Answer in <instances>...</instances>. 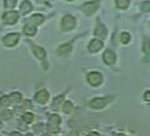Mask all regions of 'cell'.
Here are the masks:
<instances>
[{
    "mask_svg": "<svg viewBox=\"0 0 150 136\" xmlns=\"http://www.w3.org/2000/svg\"><path fill=\"white\" fill-rule=\"evenodd\" d=\"M74 27H76V18L72 15H65L61 20V29L67 32V31H72Z\"/></svg>",
    "mask_w": 150,
    "mask_h": 136,
    "instance_id": "6da1fadb",
    "label": "cell"
},
{
    "mask_svg": "<svg viewBox=\"0 0 150 136\" xmlns=\"http://www.w3.org/2000/svg\"><path fill=\"white\" fill-rule=\"evenodd\" d=\"M99 7V0H94V1H88L84 3L83 5L81 6V10L83 11L87 16H92V15L98 10Z\"/></svg>",
    "mask_w": 150,
    "mask_h": 136,
    "instance_id": "7a4b0ae2",
    "label": "cell"
},
{
    "mask_svg": "<svg viewBox=\"0 0 150 136\" xmlns=\"http://www.w3.org/2000/svg\"><path fill=\"white\" fill-rule=\"evenodd\" d=\"M18 17H20V12L18 11L10 10V11H6L3 15V21H4V23H6V25H15L18 21Z\"/></svg>",
    "mask_w": 150,
    "mask_h": 136,
    "instance_id": "3957f363",
    "label": "cell"
},
{
    "mask_svg": "<svg viewBox=\"0 0 150 136\" xmlns=\"http://www.w3.org/2000/svg\"><path fill=\"white\" fill-rule=\"evenodd\" d=\"M110 101H111V96H108V97H96V99H93L91 101V107L94 108V109H101Z\"/></svg>",
    "mask_w": 150,
    "mask_h": 136,
    "instance_id": "277c9868",
    "label": "cell"
},
{
    "mask_svg": "<svg viewBox=\"0 0 150 136\" xmlns=\"http://www.w3.org/2000/svg\"><path fill=\"white\" fill-rule=\"evenodd\" d=\"M20 34L18 33H10V34H6L4 38H3V43L5 46H9V48H12L15 46L18 41H20Z\"/></svg>",
    "mask_w": 150,
    "mask_h": 136,
    "instance_id": "5b68a950",
    "label": "cell"
},
{
    "mask_svg": "<svg viewBox=\"0 0 150 136\" xmlns=\"http://www.w3.org/2000/svg\"><path fill=\"white\" fill-rule=\"evenodd\" d=\"M87 80L92 86H98L103 83V75L99 72H91L87 75Z\"/></svg>",
    "mask_w": 150,
    "mask_h": 136,
    "instance_id": "8992f818",
    "label": "cell"
},
{
    "mask_svg": "<svg viewBox=\"0 0 150 136\" xmlns=\"http://www.w3.org/2000/svg\"><path fill=\"white\" fill-rule=\"evenodd\" d=\"M94 34L100 40L105 39V38L108 36V28L105 27L104 23H103L101 21H99V20H98V22H96V28H95V31H94Z\"/></svg>",
    "mask_w": 150,
    "mask_h": 136,
    "instance_id": "52a82bcc",
    "label": "cell"
},
{
    "mask_svg": "<svg viewBox=\"0 0 150 136\" xmlns=\"http://www.w3.org/2000/svg\"><path fill=\"white\" fill-rule=\"evenodd\" d=\"M103 61L105 64H108V66H112L115 62H116V54L114 51H112L111 49H108V50H105L104 52V55H103Z\"/></svg>",
    "mask_w": 150,
    "mask_h": 136,
    "instance_id": "ba28073f",
    "label": "cell"
},
{
    "mask_svg": "<svg viewBox=\"0 0 150 136\" xmlns=\"http://www.w3.org/2000/svg\"><path fill=\"white\" fill-rule=\"evenodd\" d=\"M34 100L38 103H40V104L47 103L49 101V93H48V90L43 89V90H40V91H38L35 94V96H34Z\"/></svg>",
    "mask_w": 150,
    "mask_h": 136,
    "instance_id": "9c48e42d",
    "label": "cell"
},
{
    "mask_svg": "<svg viewBox=\"0 0 150 136\" xmlns=\"http://www.w3.org/2000/svg\"><path fill=\"white\" fill-rule=\"evenodd\" d=\"M103 48H104V43L100 39H93L91 43H89V45H88L89 52H93V54H94V52L100 51Z\"/></svg>",
    "mask_w": 150,
    "mask_h": 136,
    "instance_id": "30bf717a",
    "label": "cell"
},
{
    "mask_svg": "<svg viewBox=\"0 0 150 136\" xmlns=\"http://www.w3.org/2000/svg\"><path fill=\"white\" fill-rule=\"evenodd\" d=\"M29 44H31V46H32V50H33V52H34V55L38 57L39 60H44V58L47 57V52H45V50H44L43 48L38 46V45H35V44L32 43V41H29Z\"/></svg>",
    "mask_w": 150,
    "mask_h": 136,
    "instance_id": "8fae6325",
    "label": "cell"
},
{
    "mask_svg": "<svg viewBox=\"0 0 150 136\" xmlns=\"http://www.w3.org/2000/svg\"><path fill=\"white\" fill-rule=\"evenodd\" d=\"M71 49H72V41L66 43V44H62L61 46H59V49H57V55L61 56V57H65L66 55L70 54Z\"/></svg>",
    "mask_w": 150,
    "mask_h": 136,
    "instance_id": "7c38bea8",
    "label": "cell"
},
{
    "mask_svg": "<svg viewBox=\"0 0 150 136\" xmlns=\"http://www.w3.org/2000/svg\"><path fill=\"white\" fill-rule=\"evenodd\" d=\"M32 10H33V6H32L31 3L28 1V0H23L22 4L20 5V13H22V15H27Z\"/></svg>",
    "mask_w": 150,
    "mask_h": 136,
    "instance_id": "4fadbf2b",
    "label": "cell"
},
{
    "mask_svg": "<svg viewBox=\"0 0 150 136\" xmlns=\"http://www.w3.org/2000/svg\"><path fill=\"white\" fill-rule=\"evenodd\" d=\"M44 22V16L43 15H39V13H35V15H32L29 17V23L31 25H34V26H39Z\"/></svg>",
    "mask_w": 150,
    "mask_h": 136,
    "instance_id": "5bb4252c",
    "label": "cell"
},
{
    "mask_svg": "<svg viewBox=\"0 0 150 136\" xmlns=\"http://www.w3.org/2000/svg\"><path fill=\"white\" fill-rule=\"evenodd\" d=\"M23 32H25V34L28 35V36L35 35V33H37L35 26H34V25H31V23H27V25L23 27Z\"/></svg>",
    "mask_w": 150,
    "mask_h": 136,
    "instance_id": "9a60e30c",
    "label": "cell"
},
{
    "mask_svg": "<svg viewBox=\"0 0 150 136\" xmlns=\"http://www.w3.org/2000/svg\"><path fill=\"white\" fill-rule=\"evenodd\" d=\"M142 48H143V52H144V54L148 57H150V39H149V38H144Z\"/></svg>",
    "mask_w": 150,
    "mask_h": 136,
    "instance_id": "2e32d148",
    "label": "cell"
},
{
    "mask_svg": "<svg viewBox=\"0 0 150 136\" xmlns=\"http://www.w3.org/2000/svg\"><path fill=\"white\" fill-rule=\"evenodd\" d=\"M131 3V0H116V6L118 7V9H121V10H125L128 7Z\"/></svg>",
    "mask_w": 150,
    "mask_h": 136,
    "instance_id": "e0dca14e",
    "label": "cell"
},
{
    "mask_svg": "<svg viewBox=\"0 0 150 136\" xmlns=\"http://www.w3.org/2000/svg\"><path fill=\"white\" fill-rule=\"evenodd\" d=\"M10 100H11V102H13V103H17V102L22 101V94H21V93H12V94L10 95Z\"/></svg>",
    "mask_w": 150,
    "mask_h": 136,
    "instance_id": "ac0fdd59",
    "label": "cell"
},
{
    "mask_svg": "<svg viewBox=\"0 0 150 136\" xmlns=\"http://www.w3.org/2000/svg\"><path fill=\"white\" fill-rule=\"evenodd\" d=\"M48 123H52V124L59 125L60 123H61V118H60L59 116H56V114H50L49 119H48Z\"/></svg>",
    "mask_w": 150,
    "mask_h": 136,
    "instance_id": "d6986e66",
    "label": "cell"
},
{
    "mask_svg": "<svg viewBox=\"0 0 150 136\" xmlns=\"http://www.w3.org/2000/svg\"><path fill=\"white\" fill-rule=\"evenodd\" d=\"M11 100H10V96H3L0 97V107H7L10 106Z\"/></svg>",
    "mask_w": 150,
    "mask_h": 136,
    "instance_id": "ffe728a7",
    "label": "cell"
},
{
    "mask_svg": "<svg viewBox=\"0 0 150 136\" xmlns=\"http://www.w3.org/2000/svg\"><path fill=\"white\" fill-rule=\"evenodd\" d=\"M16 4H17V0H5L4 7L5 9H9V11H10L11 9H13V7L16 6Z\"/></svg>",
    "mask_w": 150,
    "mask_h": 136,
    "instance_id": "44dd1931",
    "label": "cell"
},
{
    "mask_svg": "<svg viewBox=\"0 0 150 136\" xmlns=\"http://www.w3.org/2000/svg\"><path fill=\"white\" fill-rule=\"evenodd\" d=\"M72 109H73V103H72L71 101H66V102L64 103L62 111H64L65 113H71V112H72Z\"/></svg>",
    "mask_w": 150,
    "mask_h": 136,
    "instance_id": "7402d4cb",
    "label": "cell"
},
{
    "mask_svg": "<svg viewBox=\"0 0 150 136\" xmlns=\"http://www.w3.org/2000/svg\"><path fill=\"white\" fill-rule=\"evenodd\" d=\"M22 119H23V122L26 124H29V123H32L34 120V116L32 114V113H25V114L22 116Z\"/></svg>",
    "mask_w": 150,
    "mask_h": 136,
    "instance_id": "603a6c76",
    "label": "cell"
},
{
    "mask_svg": "<svg viewBox=\"0 0 150 136\" xmlns=\"http://www.w3.org/2000/svg\"><path fill=\"white\" fill-rule=\"evenodd\" d=\"M47 129H48V131H50V132H52V134H56V132H59L60 128H59V125H56V124L48 123V125H47Z\"/></svg>",
    "mask_w": 150,
    "mask_h": 136,
    "instance_id": "cb8c5ba5",
    "label": "cell"
},
{
    "mask_svg": "<svg viewBox=\"0 0 150 136\" xmlns=\"http://www.w3.org/2000/svg\"><path fill=\"white\" fill-rule=\"evenodd\" d=\"M121 41L123 44H128L131 41V34L129 33H127V32H123L121 34Z\"/></svg>",
    "mask_w": 150,
    "mask_h": 136,
    "instance_id": "d4e9b609",
    "label": "cell"
},
{
    "mask_svg": "<svg viewBox=\"0 0 150 136\" xmlns=\"http://www.w3.org/2000/svg\"><path fill=\"white\" fill-rule=\"evenodd\" d=\"M140 9L144 12H149L150 11V0H146V1H143L140 4Z\"/></svg>",
    "mask_w": 150,
    "mask_h": 136,
    "instance_id": "484cf974",
    "label": "cell"
},
{
    "mask_svg": "<svg viewBox=\"0 0 150 136\" xmlns=\"http://www.w3.org/2000/svg\"><path fill=\"white\" fill-rule=\"evenodd\" d=\"M62 101H64V96H62V95H61V96H57L56 99L54 100V102H52V107H54V108H57V104H60Z\"/></svg>",
    "mask_w": 150,
    "mask_h": 136,
    "instance_id": "4316f807",
    "label": "cell"
},
{
    "mask_svg": "<svg viewBox=\"0 0 150 136\" xmlns=\"http://www.w3.org/2000/svg\"><path fill=\"white\" fill-rule=\"evenodd\" d=\"M0 116H1L4 119H10L12 117V112H10V111H3V112H0Z\"/></svg>",
    "mask_w": 150,
    "mask_h": 136,
    "instance_id": "83f0119b",
    "label": "cell"
},
{
    "mask_svg": "<svg viewBox=\"0 0 150 136\" xmlns=\"http://www.w3.org/2000/svg\"><path fill=\"white\" fill-rule=\"evenodd\" d=\"M43 126H44V125H43L42 123L35 124V125H34V131H35V132H40V131L43 130Z\"/></svg>",
    "mask_w": 150,
    "mask_h": 136,
    "instance_id": "f1b7e54d",
    "label": "cell"
},
{
    "mask_svg": "<svg viewBox=\"0 0 150 136\" xmlns=\"http://www.w3.org/2000/svg\"><path fill=\"white\" fill-rule=\"evenodd\" d=\"M33 106H32V102L29 101V100H25L23 101V108H32Z\"/></svg>",
    "mask_w": 150,
    "mask_h": 136,
    "instance_id": "f546056e",
    "label": "cell"
},
{
    "mask_svg": "<svg viewBox=\"0 0 150 136\" xmlns=\"http://www.w3.org/2000/svg\"><path fill=\"white\" fill-rule=\"evenodd\" d=\"M144 100L145 101H150V90H149V91H145L144 93Z\"/></svg>",
    "mask_w": 150,
    "mask_h": 136,
    "instance_id": "4dcf8cb0",
    "label": "cell"
},
{
    "mask_svg": "<svg viewBox=\"0 0 150 136\" xmlns=\"http://www.w3.org/2000/svg\"><path fill=\"white\" fill-rule=\"evenodd\" d=\"M10 136H22V135H21V132H18V131H13V132L10 134Z\"/></svg>",
    "mask_w": 150,
    "mask_h": 136,
    "instance_id": "1f68e13d",
    "label": "cell"
},
{
    "mask_svg": "<svg viewBox=\"0 0 150 136\" xmlns=\"http://www.w3.org/2000/svg\"><path fill=\"white\" fill-rule=\"evenodd\" d=\"M88 136H100L98 132H95V131H93V132H91V134H89Z\"/></svg>",
    "mask_w": 150,
    "mask_h": 136,
    "instance_id": "d6a6232c",
    "label": "cell"
},
{
    "mask_svg": "<svg viewBox=\"0 0 150 136\" xmlns=\"http://www.w3.org/2000/svg\"><path fill=\"white\" fill-rule=\"evenodd\" d=\"M116 136H125V135H123V134H117Z\"/></svg>",
    "mask_w": 150,
    "mask_h": 136,
    "instance_id": "836d02e7",
    "label": "cell"
},
{
    "mask_svg": "<svg viewBox=\"0 0 150 136\" xmlns=\"http://www.w3.org/2000/svg\"><path fill=\"white\" fill-rule=\"evenodd\" d=\"M26 136H33V135H32V134H27Z\"/></svg>",
    "mask_w": 150,
    "mask_h": 136,
    "instance_id": "e575fe53",
    "label": "cell"
},
{
    "mask_svg": "<svg viewBox=\"0 0 150 136\" xmlns=\"http://www.w3.org/2000/svg\"><path fill=\"white\" fill-rule=\"evenodd\" d=\"M67 1H72V0H67Z\"/></svg>",
    "mask_w": 150,
    "mask_h": 136,
    "instance_id": "d590c367",
    "label": "cell"
},
{
    "mask_svg": "<svg viewBox=\"0 0 150 136\" xmlns=\"http://www.w3.org/2000/svg\"><path fill=\"white\" fill-rule=\"evenodd\" d=\"M38 1H43V0H38Z\"/></svg>",
    "mask_w": 150,
    "mask_h": 136,
    "instance_id": "8d00e7d4",
    "label": "cell"
}]
</instances>
